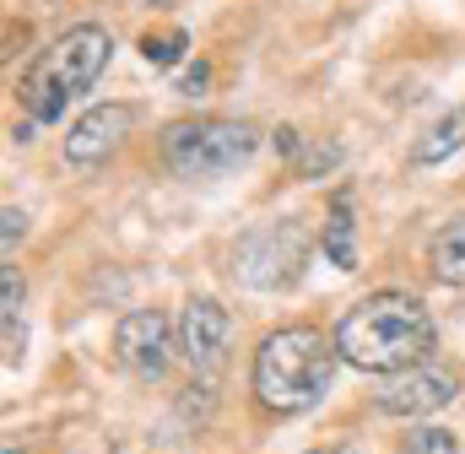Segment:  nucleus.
Segmentation results:
<instances>
[{"label":"nucleus","instance_id":"obj_1","mask_svg":"<svg viewBox=\"0 0 465 454\" xmlns=\"http://www.w3.org/2000/svg\"><path fill=\"white\" fill-rule=\"evenodd\" d=\"M439 325L428 314L422 298L411 292H373L362 303H351L336 325V351L341 362L362 373H411L433 357Z\"/></svg>","mask_w":465,"mask_h":454},{"label":"nucleus","instance_id":"obj_20","mask_svg":"<svg viewBox=\"0 0 465 454\" xmlns=\"http://www.w3.org/2000/svg\"><path fill=\"white\" fill-rule=\"evenodd\" d=\"M309 454H347V449H309Z\"/></svg>","mask_w":465,"mask_h":454},{"label":"nucleus","instance_id":"obj_6","mask_svg":"<svg viewBox=\"0 0 465 454\" xmlns=\"http://www.w3.org/2000/svg\"><path fill=\"white\" fill-rule=\"evenodd\" d=\"M114 357L146 384H157L173 362V325L157 309H130L114 325Z\"/></svg>","mask_w":465,"mask_h":454},{"label":"nucleus","instance_id":"obj_10","mask_svg":"<svg viewBox=\"0 0 465 454\" xmlns=\"http://www.w3.org/2000/svg\"><path fill=\"white\" fill-rule=\"evenodd\" d=\"M428 271H433V281H444V287H465V212L450 217V222L433 232V243H428Z\"/></svg>","mask_w":465,"mask_h":454},{"label":"nucleus","instance_id":"obj_21","mask_svg":"<svg viewBox=\"0 0 465 454\" xmlns=\"http://www.w3.org/2000/svg\"><path fill=\"white\" fill-rule=\"evenodd\" d=\"M0 454H22V449H16V444H5V449H0Z\"/></svg>","mask_w":465,"mask_h":454},{"label":"nucleus","instance_id":"obj_8","mask_svg":"<svg viewBox=\"0 0 465 454\" xmlns=\"http://www.w3.org/2000/svg\"><path fill=\"white\" fill-rule=\"evenodd\" d=\"M135 124V104H98L65 130V163L71 168H98L119 152V141Z\"/></svg>","mask_w":465,"mask_h":454},{"label":"nucleus","instance_id":"obj_14","mask_svg":"<svg viewBox=\"0 0 465 454\" xmlns=\"http://www.w3.org/2000/svg\"><path fill=\"white\" fill-rule=\"evenodd\" d=\"M190 49V33L184 27H157V33H141V54L146 65H179Z\"/></svg>","mask_w":465,"mask_h":454},{"label":"nucleus","instance_id":"obj_2","mask_svg":"<svg viewBox=\"0 0 465 454\" xmlns=\"http://www.w3.org/2000/svg\"><path fill=\"white\" fill-rule=\"evenodd\" d=\"M336 362H341L336 336L325 340V331H314V325H282L254 351V373H249L254 400L276 417H298L331 390Z\"/></svg>","mask_w":465,"mask_h":454},{"label":"nucleus","instance_id":"obj_12","mask_svg":"<svg viewBox=\"0 0 465 454\" xmlns=\"http://www.w3.org/2000/svg\"><path fill=\"white\" fill-rule=\"evenodd\" d=\"M325 260L336 271H357V222H351V195L341 190L325 217Z\"/></svg>","mask_w":465,"mask_h":454},{"label":"nucleus","instance_id":"obj_19","mask_svg":"<svg viewBox=\"0 0 465 454\" xmlns=\"http://www.w3.org/2000/svg\"><path fill=\"white\" fill-rule=\"evenodd\" d=\"M206 76H212V71H206V65H195V71H190V76L179 82V93H190V98H195V93L206 87Z\"/></svg>","mask_w":465,"mask_h":454},{"label":"nucleus","instance_id":"obj_3","mask_svg":"<svg viewBox=\"0 0 465 454\" xmlns=\"http://www.w3.org/2000/svg\"><path fill=\"white\" fill-rule=\"evenodd\" d=\"M114 54V38L109 27L98 22H82V27H65L60 38H49L16 76V98L33 124H54L65 104H76L82 93H93V82L104 76Z\"/></svg>","mask_w":465,"mask_h":454},{"label":"nucleus","instance_id":"obj_11","mask_svg":"<svg viewBox=\"0 0 465 454\" xmlns=\"http://www.w3.org/2000/svg\"><path fill=\"white\" fill-rule=\"evenodd\" d=\"M465 146V104L460 109H450L439 124H428L422 135H417V146H411V163L417 168H439L444 157H455Z\"/></svg>","mask_w":465,"mask_h":454},{"label":"nucleus","instance_id":"obj_15","mask_svg":"<svg viewBox=\"0 0 465 454\" xmlns=\"http://www.w3.org/2000/svg\"><path fill=\"white\" fill-rule=\"evenodd\" d=\"M406 454H460V439L444 433V428H411Z\"/></svg>","mask_w":465,"mask_h":454},{"label":"nucleus","instance_id":"obj_16","mask_svg":"<svg viewBox=\"0 0 465 454\" xmlns=\"http://www.w3.org/2000/svg\"><path fill=\"white\" fill-rule=\"evenodd\" d=\"M336 157H341V152H336V146H314V152H309V157H303V168H298V173H303V179H314V173H320V168H331V163H336Z\"/></svg>","mask_w":465,"mask_h":454},{"label":"nucleus","instance_id":"obj_7","mask_svg":"<svg viewBox=\"0 0 465 454\" xmlns=\"http://www.w3.org/2000/svg\"><path fill=\"white\" fill-rule=\"evenodd\" d=\"M232 340V314L217 298H190L179 314V351L195 373H217Z\"/></svg>","mask_w":465,"mask_h":454},{"label":"nucleus","instance_id":"obj_17","mask_svg":"<svg viewBox=\"0 0 465 454\" xmlns=\"http://www.w3.org/2000/svg\"><path fill=\"white\" fill-rule=\"evenodd\" d=\"M27 232V217L16 212V206H5V227H0V238H5V249H16V238Z\"/></svg>","mask_w":465,"mask_h":454},{"label":"nucleus","instance_id":"obj_4","mask_svg":"<svg viewBox=\"0 0 465 454\" xmlns=\"http://www.w3.org/2000/svg\"><path fill=\"white\" fill-rule=\"evenodd\" d=\"M260 152V130L249 119H179L163 130V163L179 179H223L238 173L249 157Z\"/></svg>","mask_w":465,"mask_h":454},{"label":"nucleus","instance_id":"obj_22","mask_svg":"<svg viewBox=\"0 0 465 454\" xmlns=\"http://www.w3.org/2000/svg\"><path fill=\"white\" fill-rule=\"evenodd\" d=\"M146 5H163V0H146Z\"/></svg>","mask_w":465,"mask_h":454},{"label":"nucleus","instance_id":"obj_5","mask_svg":"<svg viewBox=\"0 0 465 454\" xmlns=\"http://www.w3.org/2000/svg\"><path fill=\"white\" fill-rule=\"evenodd\" d=\"M303 260H309V232L298 222H265L249 227L232 249V276L254 292H276V287H292L303 276Z\"/></svg>","mask_w":465,"mask_h":454},{"label":"nucleus","instance_id":"obj_9","mask_svg":"<svg viewBox=\"0 0 465 454\" xmlns=\"http://www.w3.org/2000/svg\"><path fill=\"white\" fill-rule=\"evenodd\" d=\"M455 395H460V379H455L450 368L422 362V368H411V373H395V379L379 390V411H384V417H428V411L450 406Z\"/></svg>","mask_w":465,"mask_h":454},{"label":"nucleus","instance_id":"obj_13","mask_svg":"<svg viewBox=\"0 0 465 454\" xmlns=\"http://www.w3.org/2000/svg\"><path fill=\"white\" fill-rule=\"evenodd\" d=\"M0 325H5V362H16L22 357V276H16V265H5L0 271Z\"/></svg>","mask_w":465,"mask_h":454},{"label":"nucleus","instance_id":"obj_18","mask_svg":"<svg viewBox=\"0 0 465 454\" xmlns=\"http://www.w3.org/2000/svg\"><path fill=\"white\" fill-rule=\"evenodd\" d=\"M271 146H276L282 157H298V152H303V141H298V130H292V124H282V130L271 135Z\"/></svg>","mask_w":465,"mask_h":454}]
</instances>
